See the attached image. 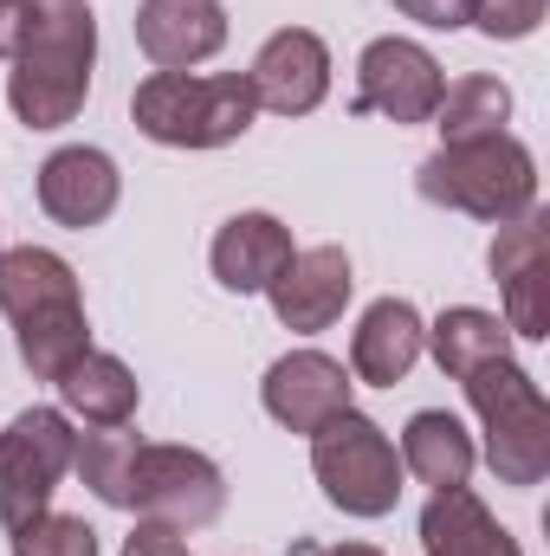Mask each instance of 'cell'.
<instances>
[{"label": "cell", "instance_id": "cell-6", "mask_svg": "<svg viewBox=\"0 0 550 556\" xmlns=\"http://www.w3.org/2000/svg\"><path fill=\"white\" fill-rule=\"evenodd\" d=\"M311 479L343 518L376 525V518H389L402 505V479L409 472H402V453H396L383 420L343 408L337 420H324L311 433Z\"/></svg>", "mask_w": 550, "mask_h": 556}, {"label": "cell", "instance_id": "cell-16", "mask_svg": "<svg viewBox=\"0 0 550 556\" xmlns=\"http://www.w3.org/2000/svg\"><path fill=\"white\" fill-rule=\"evenodd\" d=\"M298 247H291V227L266 214V207H247V214H227L221 227H214V247H208V273L221 291H234V298H260L278 273H285V260H291Z\"/></svg>", "mask_w": 550, "mask_h": 556}, {"label": "cell", "instance_id": "cell-11", "mask_svg": "<svg viewBox=\"0 0 550 556\" xmlns=\"http://www.w3.org/2000/svg\"><path fill=\"white\" fill-rule=\"evenodd\" d=\"M33 194H39V214L52 227H72V233H91L117 214L124 201V175H117V155L98 149V142H65L39 162L33 175Z\"/></svg>", "mask_w": 550, "mask_h": 556}, {"label": "cell", "instance_id": "cell-4", "mask_svg": "<svg viewBox=\"0 0 550 556\" xmlns=\"http://www.w3.org/2000/svg\"><path fill=\"white\" fill-rule=\"evenodd\" d=\"M130 124L162 149H227L260 124L247 72H149L130 91Z\"/></svg>", "mask_w": 550, "mask_h": 556}, {"label": "cell", "instance_id": "cell-13", "mask_svg": "<svg viewBox=\"0 0 550 556\" xmlns=\"http://www.w3.org/2000/svg\"><path fill=\"white\" fill-rule=\"evenodd\" d=\"M350 291H357L350 253L324 240V247H298L285 260V273L266 285V304H273V317L291 337H317V330H330L350 311Z\"/></svg>", "mask_w": 550, "mask_h": 556}, {"label": "cell", "instance_id": "cell-15", "mask_svg": "<svg viewBox=\"0 0 550 556\" xmlns=\"http://www.w3.org/2000/svg\"><path fill=\"white\" fill-rule=\"evenodd\" d=\"M137 46L155 72H195L227 46L221 0H137Z\"/></svg>", "mask_w": 550, "mask_h": 556}, {"label": "cell", "instance_id": "cell-10", "mask_svg": "<svg viewBox=\"0 0 550 556\" xmlns=\"http://www.w3.org/2000/svg\"><path fill=\"white\" fill-rule=\"evenodd\" d=\"M486 266L499 278V298H505V330L525 337V343H545L550 337V220L532 207L518 220H505L486 247Z\"/></svg>", "mask_w": 550, "mask_h": 556}, {"label": "cell", "instance_id": "cell-14", "mask_svg": "<svg viewBox=\"0 0 550 556\" xmlns=\"http://www.w3.org/2000/svg\"><path fill=\"white\" fill-rule=\"evenodd\" d=\"M350 369L337 363V356H324V350H285L273 369H266V382H260V408L285 427V433H298V440H311L324 420H337L350 408Z\"/></svg>", "mask_w": 550, "mask_h": 556}, {"label": "cell", "instance_id": "cell-24", "mask_svg": "<svg viewBox=\"0 0 550 556\" xmlns=\"http://www.w3.org/2000/svg\"><path fill=\"white\" fill-rule=\"evenodd\" d=\"M13 556H98V531L78 511H39L26 531H13Z\"/></svg>", "mask_w": 550, "mask_h": 556}, {"label": "cell", "instance_id": "cell-3", "mask_svg": "<svg viewBox=\"0 0 550 556\" xmlns=\"http://www.w3.org/2000/svg\"><path fill=\"white\" fill-rule=\"evenodd\" d=\"M414 188H421L427 207H447V214L505 227V220H518V214L538 207V155L512 137V130L473 137V142H440L414 168Z\"/></svg>", "mask_w": 550, "mask_h": 556}, {"label": "cell", "instance_id": "cell-1", "mask_svg": "<svg viewBox=\"0 0 550 556\" xmlns=\"http://www.w3.org/2000/svg\"><path fill=\"white\" fill-rule=\"evenodd\" d=\"M98 72V13L91 0H33L26 39L7 72V111L26 130L78 124Z\"/></svg>", "mask_w": 550, "mask_h": 556}, {"label": "cell", "instance_id": "cell-22", "mask_svg": "<svg viewBox=\"0 0 550 556\" xmlns=\"http://www.w3.org/2000/svg\"><path fill=\"white\" fill-rule=\"evenodd\" d=\"M512 124V85L492 72H466L447 78L440 104H434V130L440 142H473V137H499Z\"/></svg>", "mask_w": 550, "mask_h": 556}, {"label": "cell", "instance_id": "cell-8", "mask_svg": "<svg viewBox=\"0 0 550 556\" xmlns=\"http://www.w3.org/2000/svg\"><path fill=\"white\" fill-rule=\"evenodd\" d=\"M124 511L130 518H155V525H175V531H208L227 511V472L201 446L142 440L137 459H130Z\"/></svg>", "mask_w": 550, "mask_h": 556}, {"label": "cell", "instance_id": "cell-18", "mask_svg": "<svg viewBox=\"0 0 550 556\" xmlns=\"http://www.w3.org/2000/svg\"><path fill=\"white\" fill-rule=\"evenodd\" d=\"M421 556H525L473 485L434 492L421 505Z\"/></svg>", "mask_w": 550, "mask_h": 556}, {"label": "cell", "instance_id": "cell-25", "mask_svg": "<svg viewBox=\"0 0 550 556\" xmlns=\"http://www.w3.org/2000/svg\"><path fill=\"white\" fill-rule=\"evenodd\" d=\"M550 0H473V26L486 33V39H532L538 26H545Z\"/></svg>", "mask_w": 550, "mask_h": 556}, {"label": "cell", "instance_id": "cell-17", "mask_svg": "<svg viewBox=\"0 0 550 556\" xmlns=\"http://www.w3.org/2000/svg\"><path fill=\"white\" fill-rule=\"evenodd\" d=\"M427 356V317L414 311L409 298H376L357 330H350V382H370V389H396L409 382L414 363Z\"/></svg>", "mask_w": 550, "mask_h": 556}, {"label": "cell", "instance_id": "cell-5", "mask_svg": "<svg viewBox=\"0 0 550 556\" xmlns=\"http://www.w3.org/2000/svg\"><path fill=\"white\" fill-rule=\"evenodd\" d=\"M460 389H466V408L479 415V459L499 472V485L538 492L550 479V408L538 376L505 356L473 369Z\"/></svg>", "mask_w": 550, "mask_h": 556}, {"label": "cell", "instance_id": "cell-9", "mask_svg": "<svg viewBox=\"0 0 550 556\" xmlns=\"http://www.w3.org/2000/svg\"><path fill=\"white\" fill-rule=\"evenodd\" d=\"M447 91V72L440 59L402 39V33H383L357 52V111L363 117H389V124H434V104Z\"/></svg>", "mask_w": 550, "mask_h": 556}, {"label": "cell", "instance_id": "cell-12", "mask_svg": "<svg viewBox=\"0 0 550 556\" xmlns=\"http://www.w3.org/2000/svg\"><path fill=\"white\" fill-rule=\"evenodd\" d=\"M247 91L273 117H311L330 98V46L311 26H278L247 65Z\"/></svg>", "mask_w": 550, "mask_h": 556}, {"label": "cell", "instance_id": "cell-26", "mask_svg": "<svg viewBox=\"0 0 550 556\" xmlns=\"http://www.w3.org/2000/svg\"><path fill=\"white\" fill-rule=\"evenodd\" d=\"M396 13H409L427 33H460L473 26V0H396Z\"/></svg>", "mask_w": 550, "mask_h": 556}, {"label": "cell", "instance_id": "cell-20", "mask_svg": "<svg viewBox=\"0 0 550 556\" xmlns=\"http://www.w3.org/2000/svg\"><path fill=\"white\" fill-rule=\"evenodd\" d=\"M52 389H59V408L72 420H85V427H124V420H137V408H142L137 369H130L124 356L98 350V343H91Z\"/></svg>", "mask_w": 550, "mask_h": 556}, {"label": "cell", "instance_id": "cell-21", "mask_svg": "<svg viewBox=\"0 0 550 556\" xmlns=\"http://www.w3.org/2000/svg\"><path fill=\"white\" fill-rule=\"evenodd\" d=\"M427 356L440 363V376L466 382L473 369L486 363H505L512 356V330L499 311H479V304H447L434 324H427Z\"/></svg>", "mask_w": 550, "mask_h": 556}, {"label": "cell", "instance_id": "cell-30", "mask_svg": "<svg viewBox=\"0 0 550 556\" xmlns=\"http://www.w3.org/2000/svg\"><path fill=\"white\" fill-rule=\"evenodd\" d=\"M0 253H7V247H0Z\"/></svg>", "mask_w": 550, "mask_h": 556}, {"label": "cell", "instance_id": "cell-28", "mask_svg": "<svg viewBox=\"0 0 550 556\" xmlns=\"http://www.w3.org/2000/svg\"><path fill=\"white\" fill-rule=\"evenodd\" d=\"M26 20H33V0H0V59H13V52H20Z\"/></svg>", "mask_w": 550, "mask_h": 556}, {"label": "cell", "instance_id": "cell-29", "mask_svg": "<svg viewBox=\"0 0 550 556\" xmlns=\"http://www.w3.org/2000/svg\"><path fill=\"white\" fill-rule=\"evenodd\" d=\"M298 556H383V551H376V544H330V551H311V544H304Z\"/></svg>", "mask_w": 550, "mask_h": 556}, {"label": "cell", "instance_id": "cell-19", "mask_svg": "<svg viewBox=\"0 0 550 556\" xmlns=\"http://www.w3.org/2000/svg\"><path fill=\"white\" fill-rule=\"evenodd\" d=\"M396 453H402V472L421 479L427 492H453V485H466L473 466H479L473 427H466L460 415H447V408H421V415H409Z\"/></svg>", "mask_w": 550, "mask_h": 556}, {"label": "cell", "instance_id": "cell-2", "mask_svg": "<svg viewBox=\"0 0 550 556\" xmlns=\"http://www.w3.org/2000/svg\"><path fill=\"white\" fill-rule=\"evenodd\" d=\"M0 317L13 324V350L33 369V382H59L91 350L78 273L52 247H7L0 253Z\"/></svg>", "mask_w": 550, "mask_h": 556}, {"label": "cell", "instance_id": "cell-27", "mask_svg": "<svg viewBox=\"0 0 550 556\" xmlns=\"http://www.w3.org/2000/svg\"><path fill=\"white\" fill-rule=\"evenodd\" d=\"M124 556H195V551H188V531L155 525V518H137V531L124 538Z\"/></svg>", "mask_w": 550, "mask_h": 556}, {"label": "cell", "instance_id": "cell-23", "mask_svg": "<svg viewBox=\"0 0 550 556\" xmlns=\"http://www.w3.org/2000/svg\"><path fill=\"white\" fill-rule=\"evenodd\" d=\"M142 433L124 427H98V433H78V453H72V472L85 479V492L111 511H124V492H130V459H137Z\"/></svg>", "mask_w": 550, "mask_h": 556}, {"label": "cell", "instance_id": "cell-7", "mask_svg": "<svg viewBox=\"0 0 550 556\" xmlns=\"http://www.w3.org/2000/svg\"><path fill=\"white\" fill-rule=\"evenodd\" d=\"M78 427L65 408H20L0 427V531H26L39 511H52L59 485L72 479Z\"/></svg>", "mask_w": 550, "mask_h": 556}]
</instances>
